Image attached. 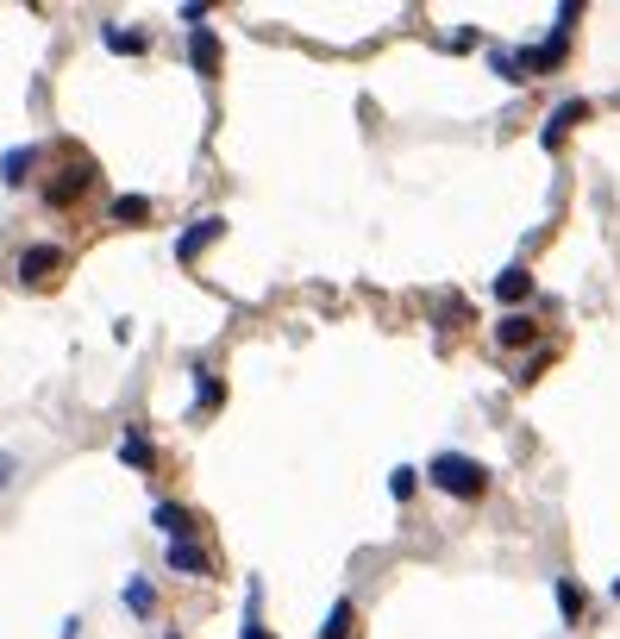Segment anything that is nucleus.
<instances>
[{
    "label": "nucleus",
    "mask_w": 620,
    "mask_h": 639,
    "mask_svg": "<svg viewBox=\"0 0 620 639\" xmlns=\"http://www.w3.org/2000/svg\"><path fill=\"white\" fill-rule=\"evenodd\" d=\"M188 57H195L201 76H220V38H213V26H195V32H188Z\"/></svg>",
    "instance_id": "nucleus-5"
},
{
    "label": "nucleus",
    "mask_w": 620,
    "mask_h": 639,
    "mask_svg": "<svg viewBox=\"0 0 620 639\" xmlns=\"http://www.w3.org/2000/svg\"><path fill=\"white\" fill-rule=\"evenodd\" d=\"M107 220H113V226H138V220H151V201H145V195H113Z\"/></svg>",
    "instance_id": "nucleus-8"
},
{
    "label": "nucleus",
    "mask_w": 620,
    "mask_h": 639,
    "mask_svg": "<svg viewBox=\"0 0 620 639\" xmlns=\"http://www.w3.org/2000/svg\"><path fill=\"white\" fill-rule=\"evenodd\" d=\"M13 477V458H0V483H7Z\"/></svg>",
    "instance_id": "nucleus-21"
},
{
    "label": "nucleus",
    "mask_w": 620,
    "mask_h": 639,
    "mask_svg": "<svg viewBox=\"0 0 620 639\" xmlns=\"http://www.w3.org/2000/svg\"><path fill=\"white\" fill-rule=\"evenodd\" d=\"M107 51H119V57H138V51H145V38H138V32H107Z\"/></svg>",
    "instance_id": "nucleus-17"
},
{
    "label": "nucleus",
    "mask_w": 620,
    "mask_h": 639,
    "mask_svg": "<svg viewBox=\"0 0 620 639\" xmlns=\"http://www.w3.org/2000/svg\"><path fill=\"white\" fill-rule=\"evenodd\" d=\"M220 232H226V220H220V213H207V220H195V226H188L182 239H176V257H182V264H195V251H201V245H213Z\"/></svg>",
    "instance_id": "nucleus-4"
},
{
    "label": "nucleus",
    "mask_w": 620,
    "mask_h": 639,
    "mask_svg": "<svg viewBox=\"0 0 620 639\" xmlns=\"http://www.w3.org/2000/svg\"><path fill=\"white\" fill-rule=\"evenodd\" d=\"M57 270H63V251H57V245H32L26 257H19V282H26V289L57 282Z\"/></svg>",
    "instance_id": "nucleus-2"
},
{
    "label": "nucleus",
    "mask_w": 620,
    "mask_h": 639,
    "mask_svg": "<svg viewBox=\"0 0 620 639\" xmlns=\"http://www.w3.org/2000/svg\"><path fill=\"white\" fill-rule=\"evenodd\" d=\"M426 477H433V489L458 495V502H476V495L489 489V470L476 458H464V452H439L433 464H426Z\"/></svg>",
    "instance_id": "nucleus-1"
},
{
    "label": "nucleus",
    "mask_w": 620,
    "mask_h": 639,
    "mask_svg": "<svg viewBox=\"0 0 620 639\" xmlns=\"http://www.w3.org/2000/svg\"><path fill=\"white\" fill-rule=\"evenodd\" d=\"M495 295H502V301H527V295H533V276L514 264V270H502V276H495Z\"/></svg>",
    "instance_id": "nucleus-11"
},
{
    "label": "nucleus",
    "mask_w": 620,
    "mask_h": 639,
    "mask_svg": "<svg viewBox=\"0 0 620 639\" xmlns=\"http://www.w3.org/2000/svg\"><path fill=\"white\" fill-rule=\"evenodd\" d=\"M614 596H620V583H614Z\"/></svg>",
    "instance_id": "nucleus-22"
},
{
    "label": "nucleus",
    "mask_w": 620,
    "mask_h": 639,
    "mask_svg": "<svg viewBox=\"0 0 620 639\" xmlns=\"http://www.w3.org/2000/svg\"><path fill=\"white\" fill-rule=\"evenodd\" d=\"M151 527H157L163 539H170V546H182V539L195 533V514H188V508H176V502H157V508H151Z\"/></svg>",
    "instance_id": "nucleus-3"
},
{
    "label": "nucleus",
    "mask_w": 620,
    "mask_h": 639,
    "mask_svg": "<svg viewBox=\"0 0 620 639\" xmlns=\"http://www.w3.org/2000/svg\"><path fill=\"white\" fill-rule=\"evenodd\" d=\"M126 608H132V614H151V608H157V596H151V589L132 577V583H126Z\"/></svg>",
    "instance_id": "nucleus-16"
},
{
    "label": "nucleus",
    "mask_w": 620,
    "mask_h": 639,
    "mask_svg": "<svg viewBox=\"0 0 620 639\" xmlns=\"http://www.w3.org/2000/svg\"><path fill=\"white\" fill-rule=\"evenodd\" d=\"M26 170H32V145H19V151H7V163H0V182L19 188V182H26Z\"/></svg>",
    "instance_id": "nucleus-14"
},
{
    "label": "nucleus",
    "mask_w": 620,
    "mask_h": 639,
    "mask_svg": "<svg viewBox=\"0 0 620 639\" xmlns=\"http://www.w3.org/2000/svg\"><path fill=\"white\" fill-rule=\"evenodd\" d=\"M495 339H502L508 351H520V345H533V339H539V326H533L527 314H508L502 326H495Z\"/></svg>",
    "instance_id": "nucleus-9"
},
{
    "label": "nucleus",
    "mask_w": 620,
    "mask_h": 639,
    "mask_svg": "<svg viewBox=\"0 0 620 639\" xmlns=\"http://www.w3.org/2000/svg\"><path fill=\"white\" fill-rule=\"evenodd\" d=\"M414 489H420V470H408V464H401L395 477H389V495H395V502H408Z\"/></svg>",
    "instance_id": "nucleus-15"
},
{
    "label": "nucleus",
    "mask_w": 620,
    "mask_h": 639,
    "mask_svg": "<svg viewBox=\"0 0 620 639\" xmlns=\"http://www.w3.org/2000/svg\"><path fill=\"white\" fill-rule=\"evenodd\" d=\"M583 608H589V602H583V589L570 583V577H558V614H564L570 627H577V621H583Z\"/></svg>",
    "instance_id": "nucleus-13"
},
{
    "label": "nucleus",
    "mask_w": 620,
    "mask_h": 639,
    "mask_svg": "<svg viewBox=\"0 0 620 639\" xmlns=\"http://www.w3.org/2000/svg\"><path fill=\"white\" fill-rule=\"evenodd\" d=\"M220 395H226V389H220V383H213V376L201 370V383H195V408H220Z\"/></svg>",
    "instance_id": "nucleus-18"
},
{
    "label": "nucleus",
    "mask_w": 620,
    "mask_h": 639,
    "mask_svg": "<svg viewBox=\"0 0 620 639\" xmlns=\"http://www.w3.org/2000/svg\"><path fill=\"white\" fill-rule=\"evenodd\" d=\"M583 120H589V101H564L552 120H545L539 138H545V145H564V132H570V126H583Z\"/></svg>",
    "instance_id": "nucleus-6"
},
{
    "label": "nucleus",
    "mask_w": 620,
    "mask_h": 639,
    "mask_svg": "<svg viewBox=\"0 0 620 639\" xmlns=\"http://www.w3.org/2000/svg\"><path fill=\"white\" fill-rule=\"evenodd\" d=\"M495 76H508V82H527V76H520V57H502V51H495Z\"/></svg>",
    "instance_id": "nucleus-20"
},
{
    "label": "nucleus",
    "mask_w": 620,
    "mask_h": 639,
    "mask_svg": "<svg viewBox=\"0 0 620 639\" xmlns=\"http://www.w3.org/2000/svg\"><path fill=\"white\" fill-rule=\"evenodd\" d=\"M119 458H126L132 470H157V445L138 433V426H126V439H119Z\"/></svg>",
    "instance_id": "nucleus-7"
},
{
    "label": "nucleus",
    "mask_w": 620,
    "mask_h": 639,
    "mask_svg": "<svg viewBox=\"0 0 620 639\" xmlns=\"http://www.w3.org/2000/svg\"><path fill=\"white\" fill-rule=\"evenodd\" d=\"M238 639H270L264 621H257V583H251V614H245V633H238Z\"/></svg>",
    "instance_id": "nucleus-19"
},
{
    "label": "nucleus",
    "mask_w": 620,
    "mask_h": 639,
    "mask_svg": "<svg viewBox=\"0 0 620 639\" xmlns=\"http://www.w3.org/2000/svg\"><path fill=\"white\" fill-rule=\"evenodd\" d=\"M170 564L182 577H207V552L195 546V539H182V546H170Z\"/></svg>",
    "instance_id": "nucleus-10"
},
{
    "label": "nucleus",
    "mask_w": 620,
    "mask_h": 639,
    "mask_svg": "<svg viewBox=\"0 0 620 639\" xmlns=\"http://www.w3.org/2000/svg\"><path fill=\"white\" fill-rule=\"evenodd\" d=\"M351 627H357V608H351V602H332V614H326L320 639H351Z\"/></svg>",
    "instance_id": "nucleus-12"
}]
</instances>
